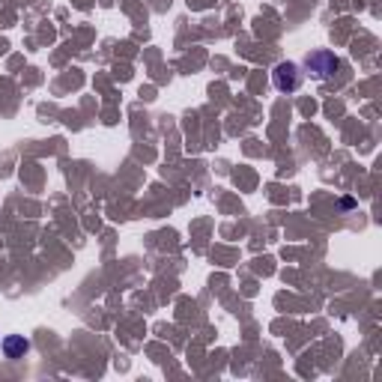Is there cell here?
I'll use <instances>...</instances> for the list:
<instances>
[{"label": "cell", "mask_w": 382, "mask_h": 382, "mask_svg": "<svg viewBox=\"0 0 382 382\" xmlns=\"http://www.w3.org/2000/svg\"><path fill=\"white\" fill-rule=\"evenodd\" d=\"M0 347H3V356H6V359L18 361V359H24L27 352H30V341H27L24 334H6Z\"/></svg>", "instance_id": "3"}, {"label": "cell", "mask_w": 382, "mask_h": 382, "mask_svg": "<svg viewBox=\"0 0 382 382\" xmlns=\"http://www.w3.org/2000/svg\"><path fill=\"white\" fill-rule=\"evenodd\" d=\"M272 84H275L278 93H296L302 87V69L299 63H278L275 72H272Z\"/></svg>", "instance_id": "1"}, {"label": "cell", "mask_w": 382, "mask_h": 382, "mask_svg": "<svg viewBox=\"0 0 382 382\" xmlns=\"http://www.w3.org/2000/svg\"><path fill=\"white\" fill-rule=\"evenodd\" d=\"M338 66H341L338 57H334V54H329V51H314L311 57H308V69H311L316 78H323V81L332 78Z\"/></svg>", "instance_id": "2"}]
</instances>
